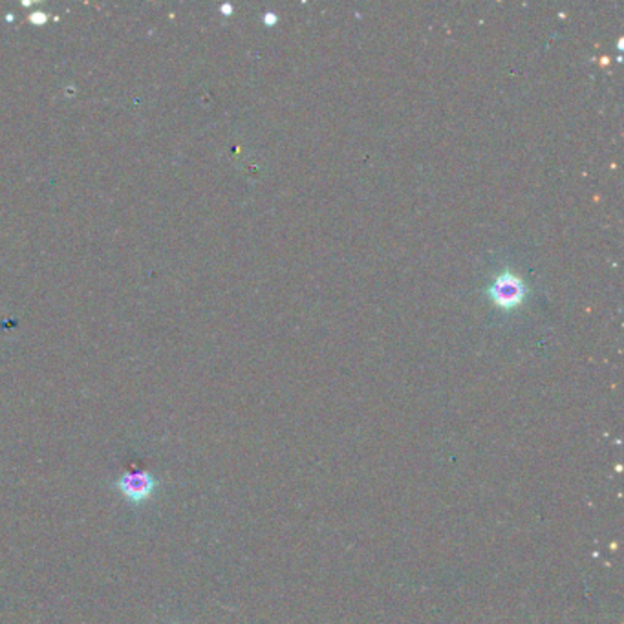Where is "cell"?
Listing matches in <instances>:
<instances>
[{
  "instance_id": "obj_1",
  "label": "cell",
  "mask_w": 624,
  "mask_h": 624,
  "mask_svg": "<svg viewBox=\"0 0 624 624\" xmlns=\"http://www.w3.org/2000/svg\"><path fill=\"white\" fill-rule=\"evenodd\" d=\"M116 489L121 492L126 502L134 504V506H142L154 497V492L158 489V480L147 471L134 469V471L123 473L118 478Z\"/></svg>"
},
{
  "instance_id": "obj_2",
  "label": "cell",
  "mask_w": 624,
  "mask_h": 624,
  "mask_svg": "<svg viewBox=\"0 0 624 624\" xmlns=\"http://www.w3.org/2000/svg\"><path fill=\"white\" fill-rule=\"evenodd\" d=\"M490 299L500 308H513L520 304L525 297V284L520 277L504 271L490 284Z\"/></svg>"
},
{
  "instance_id": "obj_3",
  "label": "cell",
  "mask_w": 624,
  "mask_h": 624,
  "mask_svg": "<svg viewBox=\"0 0 624 624\" xmlns=\"http://www.w3.org/2000/svg\"><path fill=\"white\" fill-rule=\"evenodd\" d=\"M266 20L271 24V22H275L277 20V17H275V13H268V17H266Z\"/></svg>"
}]
</instances>
